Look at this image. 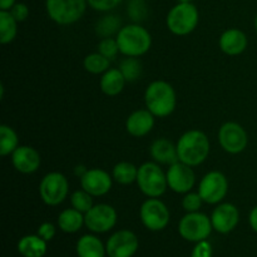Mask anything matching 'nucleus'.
I'll return each instance as SVG.
<instances>
[{
	"mask_svg": "<svg viewBox=\"0 0 257 257\" xmlns=\"http://www.w3.org/2000/svg\"><path fill=\"white\" fill-rule=\"evenodd\" d=\"M78 257H104L107 253L102 241L93 235H84L77 242Z\"/></svg>",
	"mask_w": 257,
	"mask_h": 257,
	"instance_id": "obj_23",
	"label": "nucleus"
},
{
	"mask_svg": "<svg viewBox=\"0 0 257 257\" xmlns=\"http://www.w3.org/2000/svg\"><path fill=\"white\" fill-rule=\"evenodd\" d=\"M87 171L88 170H85L84 166H77V167H75V173H77V176H79V177H82Z\"/></svg>",
	"mask_w": 257,
	"mask_h": 257,
	"instance_id": "obj_41",
	"label": "nucleus"
},
{
	"mask_svg": "<svg viewBox=\"0 0 257 257\" xmlns=\"http://www.w3.org/2000/svg\"><path fill=\"white\" fill-rule=\"evenodd\" d=\"M192 0H178V3H191Z\"/></svg>",
	"mask_w": 257,
	"mask_h": 257,
	"instance_id": "obj_42",
	"label": "nucleus"
},
{
	"mask_svg": "<svg viewBox=\"0 0 257 257\" xmlns=\"http://www.w3.org/2000/svg\"><path fill=\"white\" fill-rule=\"evenodd\" d=\"M119 70L122 72L125 82H135L140 78L141 73H142V64L137 58L128 57L120 63Z\"/></svg>",
	"mask_w": 257,
	"mask_h": 257,
	"instance_id": "obj_30",
	"label": "nucleus"
},
{
	"mask_svg": "<svg viewBox=\"0 0 257 257\" xmlns=\"http://www.w3.org/2000/svg\"><path fill=\"white\" fill-rule=\"evenodd\" d=\"M9 12L18 23L25 22L28 19V17H29V8L24 3H15V5Z\"/></svg>",
	"mask_w": 257,
	"mask_h": 257,
	"instance_id": "obj_36",
	"label": "nucleus"
},
{
	"mask_svg": "<svg viewBox=\"0 0 257 257\" xmlns=\"http://www.w3.org/2000/svg\"><path fill=\"white\" fill-rule=\"evenodd\" d=\"M202 202L203 200L200 196V193L187 192L182 200V207L187 212H197L201 208V206H202Z\"/></svg>",
	"mask_w": 257,
	"mask_h": 257,
	"instance_id": "obj_34",
	"label": "nucleus"
},
{
	"mask_svg": "<svg viewBox=\"0 0 257 257\" xmlns=\"http://www.w3.org/2000/svg\"><path fill=\"white\" fill-rule=\"evenodd\" d=\"M151 156L157 163L162 165H173L178 162L177 146L173 145L167 138H158L151 146Z\"/></svg>",
	"mask_w": 257,
	"mask_h": 257,
	"instance_id": "obj_20",
	"label": "nucleus"
},
{
	"mask_svg": "<svg viewBox=\"0 0 257 257\" xmlns=\"http://www.w3.org/2000/svg\"><path fill=\"white\" fill-rule=\"evenodd\" d=\"M191 257H212V246L207 240L200 241L193 247Z\"/></svg>",
	"mask_w": 257,
	"mask_h": 257,
	"instance_id": "obj_37",
	"label": "nucleus"
},
{
	"mask_svg": "<svg viewBox=\"0 0 257 257\" xmlns=\"http://www.w3.org/2000/svg\"><path fill=\"white\" fill-rule=\"evenodd\" d=\"M18 33V22L9 10H0V43L8 44L15 39Z\"/></svg>",
	"mask_w": 257,
	"mask_h": 257,
	"instance_id": "obj_25",
	"label": "nucleus"
},
{
	"mask_svg": "<svg viewBox=\"0 0 257 257\" xmlns=\"http://www.w3.org/2000/svg\"><path fill=\"white\" fill-rule=\"evenodd\" d=\"M240 221V212L232 203H221L213 210L211 215L213 230L218 233H228L237 226Z\"/></svg>",
	"mask_w": 257,
	"mask_h": 257,
	"instance_id": "obj_16",
	"label": "nucleus"
},
{
	"mask_svg": "<svg viewBox=\"0 0 257 257\" xmlns=\"http://www.w3.org/2000/svg\"><path fill=\"white\" fill-rule=\"evenodd\" d=\"M128 15L135 22H141L147 17V5L145 0H130L128 3Z\"/></svg>",
	"mask_w": 257,
	"mask_h": 257,
	"instance_id": "obj_33",
	"label": "nucleus"
},
{
	"mask_svg": "<svg viewBox=\"0 0 257 257\" xmlns=\"http://www.w3.org/2000/svg\"><path fill=\"white\" fill-rule=\"evenodd\" d=\"M138 237L130 230H120L113 233L105 243L109 257H132L138 250Z\"/></svg>",
	"mask_w": 257,
	"mask_h": 257,
	"instance_id": "obj_13",
	"label": "nucleus"
},
{
	"mask_svg": "<svg viewBox=\"0 0 257 257\" xmlns=\"http://www.w3.org/2000/svg\"><path fill=\"white\" fill-rule=\"evenodd\" d=\"M176 146L178 161L191 167L205 162L210 153V141L207 136L197 130L183 133Z\"/></svg>",
	"mask_w": 257,
	"mask_h": 257,
	"instance_id": "obj_1",
	"label": "nucleus"
},
{
	"mask_svg": "<svg viewBox=\"0 0 257 257\" xmlns=\"http://www.w3.org/2000/svg\"><path fill=\"white\" fill-rule=\"evenodd\" d=\"M122 20L117 15H104L102 19L98 20L95 25V32L102 38H112L113 34H118L120 30Z\"/></svg>",
	"mask_w": 257,
	"mask_h": 257,
	"instance_id": "obj_28",
	"label": "nucleus"
},
{
	"mask_svg": "<svg viewBox=\"0 0 257 257\" xmlns=\"http://www.w3.org/2000/svg\"><path fill=\"white\" fill-rule=\"evenodd\" d=\"M87 5V0H45L48 15L59 25L77 23L84 15Z\"/></svg>",
	"mask_w": 257,
	"mask_h": 257,
	"instance_id": "obj_5",
	"label": "nucleus"
},
{
	"mask_svg": "<svg viewBox=\"0 0 257 257\" xmlns=\"http://www.w3.org/2000/svg\"><path fill=\"white\" fill-rule=\"evenodd\" d=\"M115 39L119 52L125 57H141L146 54L152 45L150 32L140 24H128L120 28Z\"/></svg>",
	"mask_w": 257,
	"mask_h": 257,
	"instance_id": "obj_3",
	"label": "nucleus"
},
{
	"mask_svg": "<svg viewBox=\"0 0 257 257\" xmlns=\"http://www.w3.org/2000/svg\"><path fill=\"white\" fill-rule=\"evenodd\" d=\"M58 225L60 230L67 233H74L82 228L84 225V213L75 208H67L60 212L58 217Z\"/></svg>",
	"mask_w": 257,
	"mask_h": 257,
	"instance_id": "obj_24",
	"label": "nucleus"
},
{
	"mask_svg": "<svg viewBox=\"0 0 257 257\" xmlns=\"http://www.w3.org/2000/svg\"><path fill=\"white\" fill-rule=\"evenodd\" d=\"M141 221L151 231H162L170 222V211L158 198H148L141 206Z\"/></svg>",
	"mask_w": 257,
	"mask_h": 257,
	"instance_id": "obj_9",
	"label": "nucleus"
},
{
	"mask_svg": "<svg viewBox=\"0 0 257 257\" xmlns=\"http://www.w3.org/2000/svg\"><path fill=\"white\" fill-rule=\"evenodd\" d=\"M38 235H39L43 240L47 241V242L48 241L53 240V237L55 236V226L50 222L42 223V225L39 226V228H38Z\"/></svg>",
	"mask_w": 257,
	"mask_h": 257,
	"instance_id": "obj_38",
	"label": "nucleus"
},
{
	"mask_svg": "<svg viewBox=\"0 0 257 257\" xmlns=\"http://www.w3.org/2000/svg\"><path fill=\"white\" fill-rule=\"evenodd\" d=\"M137 183L140 190L150 198L161 197L168 187L166 173L155 162H146L138 168Z\"/></svg>",
	"mask_w": 257,
	"mask_h": 257,
	"instance_id": "obj_6",
	"label": "nucleus"
},
{
	"mask_svg": "<svg viewBox=\"0 0 257 257\" xmlns=\"http://www.w3.org/2000/svg\"><path fill=\"white\" fill-rule=\"evenodd\" d=\"M110 60L100 53H93L84 58V68L92 74H103L109 69Z\"/></svg>",
	"mask_w": 257,
	"mask_h": 257,
	"instance_id": "obj_29",
	"label": "nucleus"
},
{
	"mask_svg": "<svg viewBox=\"0 0 257 257\" xmlns=\"http://www.w3.org/2000/svg\"><path fill=\"white\" fill-rule=\"evenodd\" d=\"M47 250V241L39 235L24 236L18 242V251L23 257H43Z\"/></svg>",
	"mask_w": 257,
	"mask_h": 257,
	"instance_id": "obj_21",
	"label": "nucleus"
},
{
	"mask_svg": "<svg viewBox=\"0 0 257 257\" xmlns=\"http://www.w3.org/2000/svg\"><path fill=\"white\" fill-rule=\"evenodd\" d=\"M138 168L131 162H119L114 166L112 172L113 180L119 185H131L137 182Z\"/></svg>",
	"mask_w": 257,
	"mask_h": 257,
	"instance_id": "obj_26",
	"label": "nucleus"
},
{
	"mask_svg": "<svg viewBox=\"0 0 257 257\" xmlns=\"http://www.w3.org/2000/svg\"><path fill=\"white\" fill-rule=\"evenodd\" d=\"M168 187L176 193H187L192 190L196 182V176L191 166L182 162H176L170 166L167 173Z\"/></svg>",
	"mask_w": 257,
	"mask_h": 257,
	"instance_id": "obj_14",
	"label": "nucleus"
},
{
	"mask_svg": "<svg viewBox=\"0 0 257 257\" xmlns=\"http://www.w3.org/2000/svg\"><path fill=\"white\" fill-rule=\"evenodd\" d=\"M112 178L108 172L100 168H92L88 170L84 175L80 177V185L84 191L93 196V197H99V196L107 195L112 188Z\"/></svg>",
	"mask_w": 257,
	"mask_h": 257,
	"instance_id": "obj_15",
	"label": "nucleus"
},
{
	"mask_svg": "<svg viewBox=\"0 0 257 257\" xmlns=\"http://www.w3.org/2000/svg\"><path fill=\"white\" fill-rule=\"evenodd\" d=\"M248 221H250V226L253 231L257 233V206L252 208V211L250 212V217H248Z\"/></svg>",
	"mask_w": 257,
	"mask_h": 257,
	"instance_id": "obj_39",
	"label": "nucleus"
},
{
	"mask_svg": "<svg viewBox=\"0 0 257 257\" xmlns=\"http://www.w3.org/2000/svg\"><path fill=\"white\" fill-rule=\"evenodd\" d=\"M125 84V79L122 72L115 68H109L105 73H103L100 78V89L104 94L109 97L118 95L123 90Z\"/></svg>",
	"mask_w": 257,
	"mask_h": 257,
	"instance_id": "obj_22",
	"label": "nucleus"
},
{
	"mask_svg": "<svg viewBox=\"0 0 257 257\" xmlns=\"http://www.w3.org/2000/svg\"><path fill=\"white\" fill-rule=\"evenodd\" d=\"M19 147V138L17 132L7 124L0 125V155L9 156Z\"/></svg>",
	"mask_w": 257,
	"mask_h": 257,
	"instance_id": "obj_27",
	"label": "nucleus"
},
{
	"mask_svg": "<svg viewBox=\"0 0 257 257\" xmlns=\"http://www.w3.org/2000/svg\"><path fill=\"white\" fill-rule=\"evenodd\" d=\"M88 5L97 12H110L122 3V0H87Z\"/></svg>",
	"mask_w": 257,
	"mask_h": 257,
	"instance_id": "obj_35",
	"label": "nucleus"
},
{
	"mask_svg": "<svg viewBox=\"0 0 257 257\" xmlns=\"http://www.w3.org/2000/svg\"><path fill=\"white\" fill-rule=\"evenodd\" d=\"M227 178L223 173L218 172V171L208 172L201 180L200 186H198V193L202 197L203 202L210 203V205L220 203L227 195Z\"/></svg>",
	"mask_w": 257,
	"mask_h": 257,
	"instance_id": "obj_10",
	"label": "nucleus"
},
{
	"mask_svg": "<svg viewBox=\"0 0 257 257\" xmlns=\"http://www.w3.org/2000/svg\"><path fill=\"white\" fill-rule=\"evenodd\" d=\"M155 125V115L148 109H140L133 112L125 122V130L133 137H145Z\"/></svg>",
	"mask_w": 257,
	"mask_h": 257,
	"instance_id": "obj_18",
	"label": "nucleus"
},
{
	"mask_svg": "<svg viewBox=\"0 0 257 257\" xmlns=\"http://www.w3.org/2000/svg\"><path fill=\"white\" fill-rule=\"evenodd\" d=\"M147 109L155 117L165 118L173 113L176 108V92L170 83L155 80L147 87L145 93Z\"/></svg>",
	"mask_w": 257,
	"mask_h": 257,
	"instance_id": "obj_2",
	"label": "nucleus"
},
{
	"mask_svg": "<svg viewBox=\"0 0 257 257\" xmlns=\"http://www.w3.org/2000/svg\"><path fill=\"white\" fill-rule=\"evenodd\" d=\"M98 53L104 55L109 60L114 59L118 53H119L117 39L115 38H103L99 44H98Z\"/></svg>",
	"mask_w": 257,
	"mask_h": 257,
	"instance_id": "obj_32",
	"label": "nucleus"
},
{
	"mask_svg": "<svg viewBox=\"0 0 257 257\" xmlns=\"http://www.w3.org/2000/svg\"><path fill=\"white\" fill-rule=\"evenodd\" d=\"M93 196L90 193H88L87 191L78 190L75 192L72 193V197H70V202H72L73 208L80 211L82 213H87L90 208L93 207Z\"/></svg>",
	"mask_w": 257,
	"mask_h": 257,
	"instance_id": "obj_31",
	"label": "nucleus"
},
{
	"mask_svg": "<svg viewBox=\"0 0 257 257\" xmlns=\"http://www.w3.org/2000/svg\"><path fill=\"white\" fill-rule=\"evenodd\" d=\"M220 48L225 54L238 55L247 48V37L238 29H228L221 35Z\"/></svg>",
	"mask_w": 257,
	"mask_h": 257,
	"instance_id": "obj_19",
	"label": "nucleus"
},
{
	"mask_svg": "<svg viewBox=\"0 0 257 257\" xmlns=\"http://www.w3.org/2000/svg\"><path fill=\"white\" fill-rule=\"evenodd\" d=\"M117 223L114 207L107 203L95 205L84 215V225L95 233H104L112 230Z\"/></svg>",
	"mask_w": 257,
	"mask_h": 257,
	"instance_id": "obj_11",
	"label": "nucleus"
},
{
	"mask_svg": "<svg viewBox=\"0 0 257 257\" xmlns=\"http://www.w3.org/2000/svg\"><path fill=\"white\" fill-rule=\"evenodd\" d=\"M200 20L198 9L192 3H178L168 12L167 28L175 35H187L196 29Z\"/></svg>",
	"mask_w": 257,
	"mask_h": 257,
	"instance_id": "obj_4",
	"label": "nucleus"
},
{
	"mask_svg": "<svg viewBox=\"0 0 257 257\" xmlns=\"http://www.w3.org/2000/svg\"><path fill=\"white\" fill-rule=\"evenodd\" d=\"M12 161L15 170L28 175V173L38 171V168L40 167L42 158L35 148L30 147V146H19L12 153Z\"/></svg>",
	"mask_w": 257,
	"mask_h": 257,
	"instance_id": "obj_17",
	"label": "nucleus"
},
{
	"mask_svg": "<svg viewBox=\"0 0 257 257\" xmlns=\"http://www.w3.org/2000/svg\"><path fill=\"white\" fill-rule=\"evenodd\" d=\"M69 183L60 172H50L43 177L39 185V193L43 202L48 206H58L67 198Z\"/></svg>",
	"mask_w": 257,
	"mask_h": 257,
	"instance_id": "obj_8",
	"label": "nucleus"
},
{
	"mask_svg": "<svg viewBox=\"0 0 257 257\" xmlns=\"http://www.w3.org/2000/svg\"><path fill=\"white\" fill-rule=\"evenodd\" d=\"M218 142L226 152L237 155L247 146V133L238 123L227 122L218 131Z\"/></svg>",
	"mask_w": 257,
	"mask_h": 257,
	"instance_id": "obj_12",
	"label": "nucleus"
},
{
	"mask_svg": "<svg viewBox=\"0 0 257 257\" xmlns=\"http://www.w3.org/2000/svg\"><path fill=\"white\" fill-rule=\"evenodd\" d=\"M17 0H0V10H10L15 5Z\"/></svg>",
	"mask_w": 257,
	"mask_h": 257,
	"instance_id": "obj_40",
	"label": "nucleus"
},
{
	"mask_svg": "<svg viewBox=\"0 0 257 257\" xmlns=\"http://www.w3.org/2000/svg\"><path fill=\"white\" fill-rule=\"evenodd\" d=\"M255 30H256V33H257V15H256V18H255Z\"/></svg>",
	"mask_w": 257,
	"mask_h": 257,
	"instance_id": "obj_43",
	"label": "nucleus"
},
{
	"mask_svg": "<svg viewBox=\"0 0 257 257\" xmlns=\"http://www.w3.org/2000/svg\"><path fill=\"white\" fill-rule=\"evenodd\" d=\"M212 222L208 216L201 212H187L178 223L181 237L190 242H200L207 240L212 231Z\"/></svg>",
	"mask_w": 257,
	"mask_h": 257,
	"instance_id": "obj_7",
	"label": "nucleus"
}]
</instances>
